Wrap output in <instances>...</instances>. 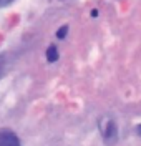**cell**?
Wrapping results in <instances>:
<instances>
[{
  "label": "cell",
  "mask_w": 141,
  "mask_h": 146,
  "mask_svg": "<svg viewBox=\"0 0 141 146\" xmlns=\"http://www.w3.org/2000/svg\"><path fill=\"white\" fill-rule=\"evenodd\" d=\"M100 133L106 146H113L118 141V125L111 118L100 119Z\"/></svg>",
  "instance_id": "cell-1"
},
{
  "label": "cell",
  "mask_w": 141,
  "mask_h": 146,
  "mask_svg": "<svg viewBox=\"0 0 141 146\" xmlns=\"http://www.w3.org/2000/svg\"><path fill=\"white\" fill-rule=\"evenodd\" d=\"M0 146H22L19 136L10 129H0Z\"/></svg>",
  "instance_id": "cell-2"
},
{
  "label": "cell",
  "mask_w": 141,
  "mask_h": 146,
  "mask_svg": "<svg viewBox=\"0 0 141 146\" xmlns=\"http://www.w3.org/2000/svg\"><path fill=\"white\" fill-rule=\"evenodd\" d=\"M47 60L50 62V63H53V62H56L58 60V50H56L55 45H50L47 50Z\"/></svg>",
  "instance_id": "cell-3"
},
{
  "label": "cell",
  "mask_w": 141,
  "mask_h": 146,
  "mask_svg": "<svg viewBox=\"0 0 141 146\" xmlns=\"http://www.w3.org/2000/svg\"><path fill=\"white\" fill-rule=\"evenodd\" d=\"M66 32H68V27H66V25H63L62 28H58V32H56V38H65Z\"/></svg>",
  "instance_id": "cell-4"
},
{
  "label": "cell",
  "mask_w": 141,
  "mask_h": 146,
  "mask_svg": "<svg viewBox=\"0 0 141 146\" xmlns=\"http://www.w3.org/2000/svg\"><path fill=\"white\" fill-rule=\"evenodd\" d=\"M3 72H5V60L3 56H0V78L3 76Z\"/></svg>",
  "instance_id": "cell-5"
},
{
  "label": "cell",
  "mask_w": 141,
  "mask_h": 146,
  "mask_svg": "<svg viewBox=\"0 0 141 146\" xmlns=\"http://www.w3.org/2000/svg\"><path fill=\"white\" fill-rule=\"evenodd\" d=\"M12 2H13V0H0V9H2V7H7V5H10Z\"/></svg>",
  "instance_id": "cell-6"
},
{
  "label": "cell",
  "mask_w": 141,
  "mask_h": 146,
  "mask_svg": "<svg viewBox=\"0 0 141 146\" xmlns=\"http://www.w3.org/2000/svg\"><path fill=\"white\" fill-rule=\"evenodd\" d=\"M136 135L141 138V125H138V126H136Z\"/></svg>",
  "instance_id": "cell-7"
}]
</instances>
